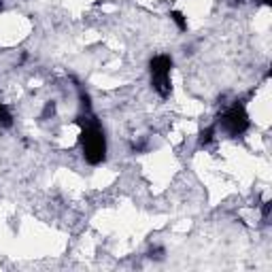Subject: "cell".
<instances>
[{"mask_svg": "<svg viewBox=\"0 0 272 272\" xmlns=\"http://www.w3.org/2000/svg\"><path fill=\"white\" fill-rule=\"evenodd\" d=\"M170 19L176 23V26H179V30H181V32H185V30H187V19H185V15H183V13H179V11H172V13H170Z\"/></svg>", "mask_w": 272, "mask_h": 272, "instance_id": "5b68a950", "label": "cell"}, {"mask_svg": "<svg viewBox=\"0 0 272 272\" xmlns=\"http://www.w3.org/2000/svg\"><path fill=\"white\" fill-rule=\"evenodd\" d=\"M149 257H151V259H164V251H162V249H156V251H151Z\"/></svg>", "mask_w": 272, "mask_h": 272, "instance_id": "52a82bcc", "label": "cell"}, {"mask_svg": "<svg viewBox=\"0 0 272 272\" xmlns=\"http://www.w3.org/2000/svg\"><path fill=\"white\" fill-rule=\"evenodd\" d=\"M259 3H264V5H272V0H259Z\"/></svg>", "mask_w": 272, "mask_h": 272, "instance_id": "ba28073f", "label": "cell"}, {"mask_svg": "<svg viewBox=\"0 0 272 272\" xmlns=\"http://www.w3.org/2000/svg\"><path fill=\"white\" fill-rule=\"evenodd\" d=\"M79 124L83 126L81 136H79V143L83 147V158L92 166H98L106 158V138H104L102 128L89 113H87V117L85 115L79 117Z\"/></svg>", "mask_w": 272, "mask_h": 272, "instance_id": "6da1fadb", "label": "cell"}, {"mask_svg": "<svg viewBox=\"0 0 272 272\" xmlns=\"http://www.w3.org/2000/svg\"><path fill=\"white\" fill-rule=\"evenodd\" d=\"M170 68H172V60L168 55H156L149 62V73H151V85L162 98H168L172 92V83H170Z\"/></svg>", "mask_w": 272, "mask_h": 272, "instance_id": "7a4b0ae2", "label": "cell"}, {"mask_svg": "<svg viewBox=\"0 0 272 272\" xmlns=\"http://www.w3.org/2000/svg\"><path fill=\"white\" fill-rule=\"evenodd\" d=\"M0 124H3V126H11V124H13V117H11V113L7 111V106L5 104H0Z\"/></svg>", "mask_w": 272, "mask_h": 272, "instance_id": "8992f818", "label": "cell"}, {"mask_svg": "<svg viewBox=\"0 0 272 272\" xmlns=\"http://www.w3.org/2000/svg\"><path fill=\"white\" fill-rule=\"evenodd\" d=\"M213 138H215V126L206 128L204 132L200 134V147H206V145H210V143H213Z\"/></svg>", "mask_w": 272, "mask_h": 272, "instance_id": "277c9868", "label": "cell"}, {"mask_svg": "<svg viewBox=\"0 0 272 272\" xmlns=\"http://www.w3.org/2000/svg\"><path fill=\"white\" fill-rule=\"evenodd\" d=\"M219 124H221V128L226 130L228 134L240 136L243 132H247V128H249V115H247L243 104L236 102L234 106H230V109L221 115Z\"/></svg>", "mask_w": 272, "mask_h": 272, "instance_id": "3957f363", "label": "cell"}]
</instances>
